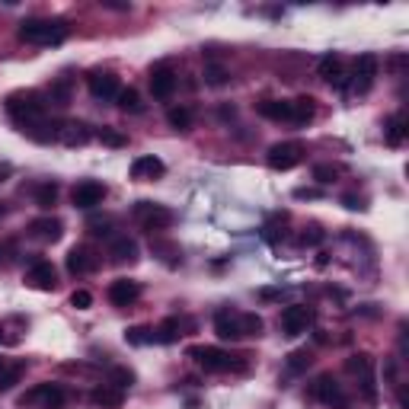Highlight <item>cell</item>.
I'll list each match as a JSON object with an SVG mask.
<instances>
[{
  "label": "cell",
  "instance_id": "7",
  "mask_svg": "<svg viewBox=\"0 0 409 409\" xmlns=\"http://www.w3.org/2000/svg\"><path fill=\"white\" fill-rule=\"evenodd\" d=\"M135 218L141 221V228H144L147 234H160V230L173 228L176 214L170 211V208H163V204H154V202H137V204H135Z\"/></svg>",
  "mask_w": 409,
  "mask_h": 409
},
{
  "label": "cell",
  "instance_id": "11",
  "mask_svg": "<svg viewBox=\"0 0 409 409\" xmlns=\"http://www.w3.org/2000/svg\"><path fill=\"white\" fill-rule=\"evenodd\" d=\"M103 198H106V186H103V182H96V179L77 182L74 192H70V202H74V208H84V211L96 208V204H103Z\"/></svg>",
  "mask_w": 409,
  "mask_h": 409
},
{
  "label": "cell",
  "instance_id": "39",
  "mask_svg": "<svg viewBox=\"0 0 409 409\" xmlns=\"http://www.w3.org/2000/svg\"><path fill=\"white\" fill-rule=\"evenodd\" d=\"M109 384L119 387V390H128V387L135 384V371H128V368H112V374H109Z\"/></svg>",
  "mask_w": 409,
  "mask_h": 409
},
{
  "label": "cell",
  "instance_id": "48",
  "mask_svg": "<svg viewBox=\"0 0 409 409\" xmlns=\"http://www.w3.org/2000/svg\"><path fill=\"white\" fill-rule=\"evenodd\" d=\"M403 64H406V54H394V58H390V68L394 70H403Z\"/></svg>",
  "mask_w": 409,
  "mask_h": 409
},
{
  "label": "cell",
  "instance_id": "19",
  "mask_svg": "<svg viewBox=\"0 0 409 409\" xmlns=\"http://www.w3.org/2000/svg\"><path fill=\"white\" fill-rule=\"evenodd\" d=\"M214 333H218V339H224V342L243 339V333H240V313L218 311V313H214Z\"/></svg>",
  "mask_w": 409,
  "mask_h": 409
},
{
  "label": "cell",
  "instance_id": "2",
  "mask_svg": "<svg viewBox=\"0 0 409 409\" xmlns=\"http://www.w3.org/2000/svg\"><path fill=\"white\" fill-rule=\"evenodd\" d=\"M16 36L26 45H61L68 38V23L64 20H23Z\"/></svg>",
  "mask_w": 409,
  "mask_h": 409
},
{
  "label": "cell",
  "instance_id": "36",
  "mask_svg": "<svg viewBox=\"0 0 409 409\" xmlns=\"http://www.w3.org/2000/svg\"><path fill=\"white\" fill-rule=\"evenodd\" d=\"M230 80L228 68L224 64H204V84H211V87H224Z\"/></svg>",
  "mask_w": 409,
  "mask_h": 409
},
{
  "label": "cell",
  "instance_id": "27",
  "mask_svg": "<svg viewBox=\"0 0 409 409\" xmlns=\"http://www.w3.org/2000/svg\"><path fill=\"white\" fill-rule=\"evenodd\" d=\"M259 115L272 121H291V99H265L259 106Z\"/></svg>",
  "mask_w": 409,
  "mask_h": 409
},
{
  "label": "cell",
  "instance_id": "14",
  "mask_svg": "<svg viewBox=\"0 0 409 409\" xmlns=\"http://www.w3.org/2000/svg\"><path fill=\"white\" fill-rule=\"evenodd\" d=\"M176 87H179V77H176V70L170 64L151 68V93L157 99H170L176 93Z\"/></svg>",
  "mask_w": 409,
  "mask_h": 409
},
{
  "label": "cell",
  "instance_id": "10",
  "mask_svg": "<svg viewBox=\"0 0 409 409\" xmlns=\"http://www.w3.org/2000/svg\"><path fill=\"white\" fill-rule=\"evenodd\" d=\"M345 371L355 374V378L362 380L364 400H374V396H378V390H374V358L368 355V352H358V355H352L349 362H345Z\"/></svg>",
  "mask_w": 409,
  "mask_h": 409
},
{
  "label": "cell",
  "instance_id": "45",
  "mask_svg": "<svg viewBox=\"0 0 409 409\" xmlns=\"http://www.w3.org/2000/svg\"><path fill=\"white\" fill-rule=\"evenodd\" d=\"M342 204H345V208H352V211H355V208H364L362 198H355V195H345V198H342Z\"/></svg>",
  "mask_w": 409,
  "mask_h": 409
},
{
  "label": "cell",
  "instance_id": "22",
  "mask_svg": "<svg viewBox=\"0 0 409 409\" xmlns=\"http://www.w3.org/2000/svg\"><path fill=\"white\" fill-rule=\"evenodd\" d=\"M29 234L42 243H58L61 234H64V224L58 218H36L29 224Z\"/></svg>",
  "mask_w": 409,
  "mask_h": 409
},
{
  "label": "cell",
  "instance_id": "30",
  "mask_svg": "<svg viewBox=\"0 0 409 409\" xmlns=\"http://www.w3.org/2000/svg\"><path fill=\"white\" fill-rule=\"evenodd\" d=\"M93 137H96L99 144L115 147V151H119V147H125V144H128V137L121 135L119 128H112V125H103V128H96V131H93Z\"/></svg>",
  "mask_w": 409,
  "mask_h": 409
},
{
  "label": "cell",
  "instance_id": "3",
  "mask_svg": "<svg viewBox=\"0 0 409 409\" xmlns=\"http://www.w3.org/2000/svg\"><path fill=\"white\" fill-rule=\"evenodd\" d=\"M189 358L198 364V368H204L208 374L243 371V368H246V362H237L230 352L218 349V345H192V349H189Z\"/></svg>",
  "mask_w": 409,
  "mask_h": 409
},
{
  "label": "cell",
  "instance_id": "41",
  "mask_svg": "<svg viewBox=\"0 0 409 409\" xmlns=\"http://www.w3.org/2000/svg\"><path fill=\"white\" fill-rule=\"evenodd\" d=\"M154 253H160V256H163V259H167V262L170 265H176V262H179V246H173V243H154Z\"/></svg>",
  "mask_w": 409,
  "mask_h": 409
},
{
  "label": "cell",
  "instance_id": "15",
  "mask_svg": "<svg viewBox=\"0 0 409 409\" xmlns=\"http://www.w3.org/2000/svg\"><path fill=\"white\" fill-rule=\"evenodd\" d=\"M99 269V256L90 246H70L68 250V272L70 275H90Z\"/></svg>",
  "mask_w": 409,
  "mask_h": 409
},
{
  "label": "cell",
  "instance_id": "44",
  "mask_svg": "<svg viewBox=\"0 0 409 409\" xmlns=\"http://www.w3.org/2000/svg\"><path fill=\"white\" fill-rule=\"evenodd\" d=\"M10 326L13 323H0V345H16V336H10Z\"/></svg>",
  "mask_w": 409,
  "mask_h": 409
},
{
  "label": "cell",
  "instance_id": "25",
  "mask_svg": "<svg viewBox=\"0 0 409 409\" xmlns=\"http://www.w3.org/2000/svg\"><path fill=\"white\" fill-rule=\"evenodd\" d=\"M58 131H61V125L48 121V115H45V119H38V121H32V125H26L23 135H29L32 141H38V144H48V141H58Z\"/></svg>",
  "mask_w": 409,
  "mask_h": 409
},
{
  "label": "cell",
  "instance_id": "6",
  "mask_svg": "<svg viewBox=\"0 0 409 409\" xmlns=\"http://www.w3.org/2000/svg\"><path fill=\"white\" fill-rule=\"evenodd\" d=\"M311 396L317 403H323V406H329V409H345L349 406V396H345L342 384L333 378V374H320V378H313Z\"/></svg>",
  "mask_w": 409,
  "mask_h": 409
},
{
  "label": "cell",
  "instance_id": "1",
  "mask_svg": "<svg viewBox=\"0 0 409 409\" xmlns=\"http://www.w3.org/2000/svg\"><path fill=\"white\" fill-rule=\"evenodd\" d=\"M3 106H7L10 119H13L20 128H26V125H32V121L48 115V96L38 90H13Z\"/></svg>",
  "mask_w": 409,
  "mask_h": 409
},
{
  "label": "cell",
  "instance_id": "4",
  "mask_svg": "<svg viewBox=\"0 0 409 409\" xmlns=\"http://www.w3.org/2000/svg\"><path fill=\"white\" fill-rule=\"evenodd\" d=\"M68 390L61 384H38L20 396V406H36V409H64Z\"/></svg>",
  "mask_w": 409,
  "mask_h": 409
},
{
  "label": "cell",
  "instance_id": "37",
  "mask_svg": "<svg viewBox=\"0 0 409 409\" xmlns=\"http://www.w3.org/2000/svg\"><path fill=\"white\" fill-rule=\"evenodd\" d=\"M240 333L243 336H259L262 333V317H259V313H240Z\"/></svg>",
  "mask_w": 409,
  "mask_h": 409
},
{
  "label": "cell",
  "instance_id": "32",
  "mask_svg": "<svg viewBox=\"0 0 409 409\" xmlns=\"http://www.w3.org/2000/svg\"><path fill=\"white\" fill-rule=\"evenodd\" d=\"M23 371H26V364H23V362H16V364H7V368H0V394L13 390V384H20Z\"/></svg>",
  "mask_w": 409,
  "mask_h": 409
},
{
  "label": "cell",
  "instance_id": "18",
  "mask_svg": "<svg viewBox=\"0 0 409 409\" xmlns=\"http://www.w3.org/2000/svg\"><path fill=\"white\" fill-rule=\"evenodd\" d=\"M163 173H167V163H163L160 157H154V154H147V157H137L135 163H131V179L151 182V179H160Z\"/></svg>",
  "mask_w": 409,
  "mask_h": 409
},
{
  "label": "cell",
  "instance_id": "50",
  "mask_svg": "<svg viewBox=\"0 0 409 409\" xmlns=\"http://www.w3.org/2000/svg\"><path fill=\"white\" fill-rule=\"evenodd\" d=\"M0 368H7V362H3V358H0Z\"/></svg>",
  "mask_w": 409,
  "mask_h": 409
},
{
  "label": "cell",
  "instance_id": "35",
  "mask_svg": "<svg viewBox=\"0 0 409 409\" xmlns=\"http://www.w3.org/2000/svg\"><path fill=\"white\" fill-rule=\"evenodd\" d=\"M54 202H58V186H54V182H42V186H36V204L38 208H52Z\"/></svg>",
  "mask_w": 409,
  "mask_h": 409
},
{
  "label": "cell",
  "instance_id": "31",
  "mask_svg": "<svg viewBox=\"0 0 409 409\" xmlns=\"http://www.w3.org/2000/svg\"><path fill=\"white\" fill-rule=\"evenodd\" d=\"M115 103H119V109H121V112H131V115H137L141 109H144V103H141V93H137L135 87H128V90H121L119 96H115Z\"/></svg>",
  "mask_w": 409,
  "mask_h": 409
},
{
  "label": "cell",
  "instance_id": "49",
  "mask_svg": "<svg viewBox=\"0 0 409 409\" xmlns=\"http://www.w3.org/2000/svg\"><path fill=\"white\" fill-rule=\"evenodd\" d=\"M295 195H297V198H317L320 192H317V189H297Z\"/></svg>",
  "mask_w": 409,
  "mask_h": 409
},
{
  "label": "cell",
  "instance_id": "43",
  "mask_svg": "<svg viewBox=\"0 0 409 409\" xmlns=\"http://www.w3.org/2000/svg\"><path fill=\"white\" fill-rule=\"evenodd\" d=\"M320 240H323V230H320V228H307L301 234V246H317Z\"/></svg>",
  "mask_w": 409,
  "mask_h": 409
},
{
  "label": "cell",
  "instance_id": "12",
  "mask_svg": "<svg viewBox=\"0 0 409 409\" xmlns=\"http://www.w3.org/2000/svg\"><path fill=\"white\" fill-rule=\"evenodd\" d=\"M26 285L36 291H54L58 288V272L48 259H36V262L26 269Z\"/></svg>",
  "mask_w": 409,
  "mask_h": 409
},
{
  "label": "cell",
  "instance_id": "40",
  "mask_svg": "<svg viewBox=\"0 0 409 409\" xmlns=\"http://www.w3.org/2000/svg\"><path fill=\"white\" fill-rule=\"evenodd\" d=\"M311 362H313V358H311V352H307V349H301V352H291V355H288V371H307V368H311Z\"/></svg>",
  "mask_w": 409,
  "mask_h": 409
},
{
  "label": "cell",
  "instance_id": "13",
  "mask_svg": "<svg viewBox=\"0 0 409 409\" xmlns=\"http://www.w3.org/2000/svg\"><path fill=\"white\" fill-rule=\"evenodd\" d=\"M87 87H90L93 99H115L121 93V84L119 77L112 74V70H90V77H87Z\"/></svg>",
  "mask_w": 409,
  "mask_h": 409
},
{
  "label": "cell",
  "instance_id": "17",
  "mask_svg": "<svg viewBox=\"0 0 409 409\" xmlns=\"http://www.w3.org/2000/svg\"><path fill=\"white\" fill-rule=\"evenodd\" d=\"M58 141L64 147H84L93 141V128L84 125V121H64L61 131H58Z\"/></svg>",
  "mask_w": 409,
  "mask_h": 409
},
{
  "label": "cell",
  "instance_id": "8",
  "mask_svg": "<svg viewBox=\"0 0 409 409\" xmlns=\"http://www.w3.org/2000/svg\"><path fill=\"white\" fill-rule=\"evenodd\" d=\"M301 160H304V147L297 144V141H278V144H272L269 154H265V163L272 170H278V173L295 170Z\"/></svg>",
  "mask_w": 409,
  "mask_h": 409
},
{
  "label": "cell",
  "instance_id": "34",
  "mask_svg": "<svg viewBox=\"0 0 409 409\" xmlns=\"http://www.w3.org/2000/svg\"><path fill=\"white\" fill-rule=\"evenodd\" d=\"M125 342H128V345H151V342H157V339H154L151 326H131V329H125Z\"/></svg>",
  "mask_w": 409,
  "mask_h": 409
},
{
  "label": "cell",
  "instance_id": "47",
  "mask_svg": "<svg viewBox=\"0 0 409 409\" xmlns=\"http://www.w3.org/2000/svg\"><path fill=\"white\" fill-rule=\"evenodd\" d=\"M103 7L119 10V13H128V10H131V3H109V0H103Z\"/></svg>",
  "mask_w": 409,
  "mask_h": 409
},
{
  "label": "cell",
  "instance_id": "33",
  "mask_svg": "<svg viewBox=\"0 0 409 409\" xmlns=\"http://www.w3.org/2000/svg\"><path fill=\"white\" fill-rule=\"evenodd\" d=\"M167 121H170V128H176V131L192 128V109L189 106H173L167 112Z\"/></svg>",
  "mask_w": 409,
  "mask_h": 409
},
{
  "label": "cell",
  "instance_id": "26",
  "mask_svg": "<svg viewBox=\"0 0 409 409\" xmlns=\"http://www.w3.org/2000/svg\"><path fill=\"white\" fill-rule=\"evenodd\" d=\"M313 115H317V103L311 96L291 99V125H307V121H313Z\"/></svg>",
  "mask_w": 409,
  "mask_h": 409
},
{
  "label": "cell",
  "instance_id": "21",
  "mask_svg": "<svg viewBox=\"0 0 409 409\" xmlns=\"http://www.w3.org/2000/svg\"><path fill=\"white\" fill-rule=\"evenodd\" d=\"M317 74L323 77L326 84H333V87H345V70H342V58L339 54H323V58H320V64H317Z\"/></svg>",
  "mask_w": 409,
  "mask_h": 409
},
{
  "label": "cell",
  "instance_id": "5",
  "mask_svg": "<svg viewBox=\"0 0 409 409\" xmlns=\"http://www.w3.org/2000/svg\"><path fill=\"white\" fill-rule=\"evenodd\" d=\"M374 80H378V58H374V54H358L352 74L345 77V87H349V93H355V96H364V93H371Z\"/></svg>",
  "mask_w": 409,
  "mask_h": 409
},
{
  "label": "cell",
  "instance_id": "42",
  "mask_svg": "<svg viewBox=\"0 0 409 409\" xmlns=\"http://www.w3.org/2000/svg\"><path fill=\"white\" fill-rule=\"evenodd\" d=\"M70 307H77V311H87V307H93V295L87 288H77L74 295H70Z\"/></svg>",
  "mask_w": 409,
  "mask_h": 409
},
{
  "label": "cell",
  "instance_id": "28",
  "mask_svg": "<svg viewBox=\"0 0 409 409\" xmlns=\"http://www.w3.org/2000/svg\"><path fill=\"white\" fill-rule=\"evenodd\" d=\"M179 336H182V323L176 317H170V320H163V323L154 329V339L157 342H163V345H170V342H179Z\"/></svg>",
  "mask_w": 409,
  "mask_h": 409
},
{
  "label": "cell",
  "instance_id": "20",
  "mask_svg": "<svg viewBox=\"0 0 409 409\" xmlns=\"http://www.w3.org/2000/svg\"><path fill=\"white\" fill-rule=\"evenodd\" d=\"M109 256H112L115 265H135L141 259V250H137V243L131 237H115L109 243Z\"/></svg>",
  "mask_w": 409,
  "mask_h": 409
},
{
  "label": "cell",
  "instance_id": "23",
  "mask_svg": "<svg viewBox=\"0 0 409 409\" xmlns=\"http://www.w3.org/2000/svg\"><path fill=\"white\" fill-rule=\"evenodd\" d=\"M409 128H406V112H394L390 119L384 121V141L390 147H403V141H406Z\"/></svg>",
  "mask_w": 409,
  "mask_h": 409
},
{
  "label": "cell",
  "instance_id": "29",
  "mask_svg": "<svg viewBox=\"0 0 409 409\" xmlns=\"http://www.w3.org/2000/svg\"><path fill=\"white\" fill-rule=\"evenodd\" d=\"M70 90H74L70 77H58V80L52 84V90H48V103H54V106H68V103H70Z\"/></svg>",
  "mask_w": 409,
  "mask_h": 409
},
{
  "label": "cell",
  "instance_id": "16",
  "mask_svg": "<svg viewBox=\"0 0 409 409\" xmlns=\"http://www.w3.org/2000/svg\"><path fill=\"white\" fill-rule=\"evenodd\" d=\"M141 297V285L135 278H115L109 285V304L112 307H131Z\"/></svg>",
  "mask_w": 409,
  "mask_h": 409
},
{
  "label": "cell",
  "instance_id": "46",
  "mask_svg": "<svg viewBox=\"0 0 409 409\" xmlns=\"http://www.w3.org/2000/svg\"><path fill=\"white\" fill-rule=\"evenodd\" d=\"M259 297H262V301H275V297H281V291H275V288H262V291H259Z\"/></svg>",
  "mask_w": 409,
  "mask_h": 409
},
{
  "label": "cell",
  "instance_id": "9",
  "mask_svg": "<svg viewBox=\"0 0 409 409\" xmlns=\"http://www.w3.org/2000/svg\"><path fill=\"white\" fill-rule=\"evenodd\" d=\"M311 323H313V311L311 307H304V304H288V307L281 311V320H278V326H281V333L285 336L307 333Z\"/></svg>",
  "mask_w": 409,
  "mask_h": 409
},
{
  "label": "cell",
  "instance_id": "38",
  "mask_svg": "<svg viewBox=\"0 0 409 409\" xmlns=\"http://www.w3.org/2000/svg\"><path fill=\"white\" fill-rule=\"evenodd\" d=\"M342 170L333 167V163H317L313 167V179L320 182V186H329V182H336V176H339Z\"/></svg>",
  "mask_w": 409,
  "mask_h": 409
},
{
  "label": "cell",
  "instance_id": "24",
  "mask_svg": "<svg viewBox=\"0 0 409 409\" xmlns=\"http://www.w3.org/2000/svg\"><path fill=\"white\" fill-rule=\"evenodd\" d=\"M90 400L103 409H119L121 403H125V390H119V387H112V384H99L90 394Z\"/></svg>",
  "mask_w": 409,
  "mask_h": 409
}]
</instances>
